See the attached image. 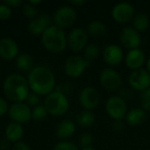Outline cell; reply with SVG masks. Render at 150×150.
<instances>
[{
	"instance_id": "1",
	"label": "cell",
	"mask_w": 150,
	"mask_h": 150,
	"mask_svg": "<svg viewBox=\"0 0 150 150\" xmlns=\"http://www.w3.org/2000/svg\"><path fill=\"white\" fill-rule=\"evenodd\" d=\"M27 82L31 91L37 95H48L54 91L55 78L53 72L45 66H37L28 74Z\"/></svg>"
},
{
	"instance_id": "2",
	"label": "cell",
	"mask_w": 150,
	"mask_h": 150,
	"mask_svg": "<svg viewBox=\"0 0 150 150\" xmlns=\"http://www.w3.org/2000/svg\"><path fill=\"white\" fill-rule=\"evenodd\" d=\"M5 97L15 103L25 100L29 94V85L27 79L19 74H11L8 76L3 85Z\"/></svg>"
},
{
	"instance_id": "3",
	"label": "cell",
	"mask_w": 150,
	"mask_h": 150,
	"mask_svg": "<svg viewBox=\"0 0 150 150\" xmlns=\"http://www.w3.org/2000/svg\"><path fill=\"white\" fill-rule=\"evenodd\" d=\"M41 43L47 51L52 53H61L68 46L63 29L55 25H50L41 34Z\"/></svg>"
},
{
	"instance_id": "4",
	"label": "cell",
	"mask_w": 150,
	"mask_h": 150,
	"mask_svg": "<svg viewBox=\"0 0 150 150\" xmlns=\"http://www.w3.org/2000/svg\"><path fill=\"white\" fill-rule=\"evenodd\" d=\"M44 106L48 114L53 116H62L65 114L69 108V102L62 91H54L48 94L44 100Z\"/></svg>"
},
{
	"instance_id": "5",
	"label": "cell",
	"mask_w": 150,
	"mask_h": 150,
	"mask_svg": "<svg viewBox=\"0 0 150 150\" xmlns=\"http://www.w3.org/2000/svg\"><path fill=\"white\" fill-rule=\"evenodd\" d=\"M107 115L113 120H122L127 113V105L120 96H112L105 105Z\"/></svg>"
},
{
	"instance_id": "6",
	"label": "cell",
	"mask_w": 150,
	"mask_h": 150,
	"mask_svg": "<svg viewBox=\"0 0 150 150\" xmlns=\"http://www.w3.org/2000/svg\"><path fill=\"white\" fill-rule=\"evenodd\" d=\"M91 62L84 59L83 56H69L64 63V71L69 77L77 78L81 76L90 67Z\"/></svg>"
},
{
	"instance_id": "7",
	"label": "cell",
	"mask_w": 150,
	"mask_h": 150,
	"mask_svg": "<svg viewBox=\"0 0 150 150\" xmlns=\"http://www.w3.org/2000/svg\"><path fill=\"white\" fill-rule=\"evenodd\" d=\"M112 19L119 24H126L133 19L135 15V10L133 4L127 2L116 4L111 12Z\"/></svg>"
},
{
	"instance_id": "8",
	"label": "cell",
	"mask_w": 150,
	"mask_h": 150,
	"mask_svg": "<svg viewBox=\"0 0 150 150\" xmlns=\"http://www.w3.org/2000/svg\"><path fill=\"white\" fill-rule=\"evenodd\" d=\"M99 81L102 86L109 91L119 90L122 83V78L120 73L112 68H105L101 71Z\"/></svg>"
},
{
	"instance_id": "9",
	"label": "cell",
	"mask_w": 150,
	"mask_h": 150,
	"mask_svg": "<svg viewBox=\"0 0 150 150\" xmlns=\"http://www.w3.org/2000/svg\"><path fill=\"white\" fill-rule=\"evenodd\" d=\"M76 19V12L73 7L65 5L60 7L54 14V22L56 26L63 29L71 26Z\"/></svg>"
},
{
	"instance_id": "10",
	"label": "cell",
	"mask_w": 150,
	"mask_h": 150,
	"mask_svg": "<svg viewBox=\"0 0 150 150\" xmlns=\"http://www.w3.org/2000/svg\"><path fill=\"white\" fill-rule=\"evenodd\" d=\"M128 83L133 90L142 92L150 87V74L143 68L134 70L128 77Z\"/></svg>"
},
{
	"instance_id": "11",
	"label": "cell",
	"mask_w": 150,
	"mask_h": 150,
	"mask_svg": "<svg viewBox=\"0 0 150 150\" xmlns=\"http://www.w3.org/2000/svg\"><path fill=\"white\" fill-rule=\"evenodd\" d=\"M120 41L121 45L129 50L140 48L142 43V36L133 26L124 27L120 33Z\"/></svg>"
},
{
	"instance_id": "12",
	"label": "cell",
	"mask_w": 150,
	"mask_h": 150,
	"mask_svg": "<svg viewBox=\"0 0 150 150\" xmlns=\"http://www.w3.org/2000/svg\"><path fill=\"white\" fill-rule=\"evenodd\" d=\"M68 46L73 52H80L85 48L88 45V33L87 32L80 27L74 28L69 33L67 38Z\"/></svg>"
},
{
	"instance_id": "13",
	"label": "cell",
	"mask_w": 150,
	"mask_h": 150,
	"mask_svg": "<svg viewBox=\"0 0 150 150\" xmlns=\"http://www.w3.org/2000/svg\"><path fill=\"white\" fill-rule=\"evenodd\" d=\"M78 98L81 106L87 111H91L97 108L100 100L99 93L95 88L91 86L84 87L80 91Z\"/></svg>"
},
{
	"instance_id": "14",
	"label": "cell",
	"mask_w": 150,
	"mask_h": 150,
	"mask_svg": "<svg viewBox=\"0 0 150 150\" xmlns=\"http://www.w3.org/2000/svg\"><path fill=\"white\" fill-rule=\"evenodd\" d=\"M31 112L32 110L30 107L22 102L15 103L11 105L8 109V114L11 120H12L13 122L18 124L28 122L32 119Z\"/></svg>"
},
{
	"instance_id": "15",
	"label": "cell",
	"mask_w": 150,
	"mask_h": 150,
	"mask_svg": "<svg viewBox=\"0 0 150 150\" xmlns=\"http://www.w3.org/2000/svg\"><path fill=\"white\" fill-rule=\"evenodd\" d=\"M103 59L106 64L111 67L120 65L125 59L124 51L122 47L116 44L107 45L103 50Z\"/></svg>"
},
{
	"instance_id": "16",
	"label": "cell",
	"mask_w": 150,
	"mask_h": 150,
	"mask_svg": "<svg viewBox=\"0 0 150 150\" xmlns=\"http://www.w3.org/2000/svg\"><path fill=\"white\" fill-rule=\"evenodd\" d=\"M145 53L140 48L129 50L125 56V63L132 71L142 69L145 63Z\"/></svg>"
},
{
	"instance_id": "17",
	"label": "cell",
	"mask_w": 150,
	"mask_h": 150,
	"mask_svg": "<svg viewBox=\"0 0 150 150\" xmlns=\"http://www.w3.org/2000/svg\"><path fill=\"white\" fill-rule=\"evenodd\" d=\"M51 21L52 18L50 16L47 14H41L29 22L27 29L33 35H40L42 34L51 25Z\"/></svg>"
},
{
	"instance_id": "18",
	"label": "cell",
	"mask_w": 150,
	"mask_h": 150,
	"mask_svg": "<svg viewBox=\"0 0 150 150\" xmlns=\"http://www.w3.org/2000/svg\"><path fill=\"white\" fill-rule=\"evenodd\" d=\"M18 55V46L11 38H4L0 40V56L4 60L11 61Z\"/></svg>"
},
{
	"instance_id": "19",
	"label": "cell",
	"mask_w": 150,
	"mask_h": 150,
	"mask_svg": "<svg viewBox=\"0 0 150 150\" xmlns=\"http://www.w3.org/2000/svg\"><path fill=\"white\" fill-rule=\"evenodd\" d=\"M125 120L126 122L131 127L140 126L147 120V112L142 108H133L127 112Z\"/></svg>"
},
{
	"instance_id": "20",
	"label": "cell",
	"mask_w": 150,
	"mask_h": 150,
	"mask_svg": "<svg viewBox=\"0 0 150 150\" xmlns=\"http://www.w3.org/2000/svg\"><path fill=\"white\" fill-rule=\"evenodd\" d=\"M76 132V124L69 120H65L61 121L56 127L55 134L62 141L69 139Z\"/></svg>"
},
{
	"instance_id": "21",
	"label": "cell",
	"mask_w": 150,
	"mask_h": 150,
	"mask_svg": "<svg viewBox=\"0 0 150 150\" xmlns=\"http://www.w3.org/2000/svg\"><path fill=\"white\" fill-rule=\"evenodd\" d=\"M24 135V128L21 124L11 122L5 127V138L11 142H18Z\"/></svg>"
},
{
	"instance_id": "22",
	"label": "cell",
	"mask_w": 150,
	"mask_h": 150,
	"mask_svg": "<svg viewBox=\"0 0 150 150\" xmlns=\"http://www.w3.org/2000/svg\"><path fill=\"white\" fill-rule=\"evenodd\" d=\"M132 24H133V28H134L137 32L139 33L145 32L149 27V18L144 13L142 12L136 13L132 19Z\"/></svg>"
},
{
	"instance_id": "23",
	"label": "cell",
	"mask_w": 150,
	"mask_h": 150,
	"mask_svg": "<svg viewBox=\"0 0 150 150\" xmlns=\"http://www.w3.org/2000/svg\"><path fill=\"white\" fill-rule=\"evenodd\" d=\"M76 123L79 127L87 128L91 127L96 121V116L91 111L83 110L76 115Z\"/></svg>"
},
{
	"instance_id": "24",
	"label": "cell",
	"mask_w": 150,
	"mask_h": 150,
	"mask_svg": "<svg viewBox=\"0 0 150 150\" xmlns=\"http://www.w3.org/2000/svg\"><path fill=\"white\" fill-rule=\"evenodd\" d=\"M33 58L30 54L23 53L18 55L17 59H16V65L17 68L25 72V73H30L32 71L33 68Z\"/></svg>"
},
{
	"instance_id": "25",
	"label": "cell",
	"mask_w": 150,
	"mask_h": 150,
	"mask_svg": "<svg viewBox=\"0 0 150 150\" xmlns=\"http://www.w3.org/2000/svg\"><path fill=\"white\" fill-rule=\"evenodd\" d=\"M106 33L105 25L100 20H93L87 25V33L94 38H99Z\"/></svg>"
},
{
	"instance_id": "26",
	"label": "cell",
	"mask_w": 150,
	"mask_h": 150,
	"mask_svg": "<svg viewBox=\"0 0 150 150\" xmlns=\"http://www.w3.org/2000/svg\"><path fill=\"white\" fill-rule=\"evenodd\" d=\"M83 51L84 59L90 62L98 59L100 54V48L96 44H88Z\"/></svg>"
},
{
	"instance_id": "27",
	"label": "cell",
	"mask_w": 150,
	"mask_h": 150,
	"mask_svg": "<svg viewBox=\"0 0 150 150\" xmlns=\"http://www.w3.org/2000/svg\"><path fill=\"white\" fill-rule=\"evenodd\" d=\"M47 114H48V112H47L46 107L44 105H40L33 107L31 112L32 119L35 121L43 120L47 116Z\"/></svg>"
},
{
	"instance_id": "28",
	"label": "cell",
	"mask_w": 150,
	"mask_h": 150,
	"mask_svg": "<svg viewBox=\"0 0 150 150\" xmlns=\"http://www.w3.org/2000/svg\"><path fill=\"white\" fill-rule=\"evenodd\" d=\"M140 102L143 110H145L146 112H150V87L142 92Z\"/></svg>"
},
{
	"instance_id": "29",
	"label": "cell",
	"mask_w": 150,
	"mask_h": 150,
	"mask_svg": "<svg viewBox=\"0 0 150 150\" xmlns=\"http://www.w3.org/2000/svg\"><path fill=\"white\" fill-rule=\"evenodd\" d=\"M94 142V136L91 133H85L79 138V145L82 149L92 146Z\"/></svg>"
},
{
	"instance_id": "30",
	"label": "cell",
	"mask_w": 150,
	"mask_h": 150,
	"mask_svg": "<svg viewBox=\"0 0 150 150\" xmlns=\"http://www.w3.org/2000/svg\"><path fill=\"white\" fill-rule=\"evenodd\" d=\"M23 12L25 14V16L26 18H33L37 16V13H38V11L36 9V7L34 5H33L32 4L30 3H27L24 5V8H23Z\"/></svg>"
},
{
	"instance_id": "31",
	"label": "cell",
	"mask_w": 150,
	"mask_h": 150,
	"mask_svg": "<svg viewBox=\"0 0 150 150\" xmlns=\"http://www.w3.org/2000/svg\"><path fill=\"white\" fill-rule=\"evenodd\" d=\"M54 150H79V148L70 142H58L55 146H54Z\"/></svg>"
},
{
	"instance_id": "32",
	"label": "cell",
	"mask_w": 150,
	"mask_h": 150,
	"mask_svg": "<svg viewBox=\"0 0 150 150\" xmlns=\"http://www.w3.org/2000/svg\"><path fill=\"white\" fill-rule=\"evenodd\" d=\"M25 102L26 105L30 107H35L37 105H39L40 103V98H39V95H37L34 92H29V94L27 95L26 98H25Z\"/></svg>"
},
{
	"instance_id": "33",
	"label": "cell",
	"mask_w": 150,
	"mask_h": 150,
	"mask_svg": "<svg viewBox=\"0 0 150 150\" xmlns=\"http://www.w3.org/2000/svg\"><path fill=\"white\" fill-rule=\"evenodd\" d=\"M11 14V8L4 4H0V20H4L9 18Z\"/></svg>"
},
{
	"instance_id": "34",
	"label": "cell",
	"mask_w": 150,
	"mask_h": 150,
	"mask_svg": "<svg viewBox=\"0 0 150 150\" xmlns=\"http://www.w3.org/2000/svg\"><path fill=\"white\" fill-rule=\"evenodd\" d=\"M112 129L115 132H121L124 129V122L122 120H113Z\"/></svg>"
},
{
	"instance_id": "35",
	"label": "cell",
	"mask_w": 150,
	"mask_h": 150,
	"mask_svg": "<svg viewBox=\"0 0 150 150\" xmlns=\"http://www.w3.org/2000/svg\"><path fill=\"white\" fill-rule=\"evenodd\" d=\"M8 109L9 107H8V104L6 100L0 97V116H3L4 114H5L6 112H8Z\"/></svg>"
},
{
	"instance_id": "36",
	"label": "cell",
	"mask_w": 150,
	"mask_h": 150,
	"mask_svg": "<svg viewBox=\"0 0 150 150\" xmlns=\"http://www.w3.org/2000/svg\"><path fill=\"white\" fill-rule=\"evenodd\" d=\"M12 150H31L29 146L27 144H25V142H18L16 143H14Z\"/></svg>"
},
{
	"instance_id": "37",
	"label": "cell",
	"mask_w": 150,
	"mask_h": 150,
	"mask_svg": "<svg viewBox=\"0 0 150 150\" xmlns=\"http://www.w3.org/2000/svg\"><path fill=\"white\" fill-rule=\"evenodd\" d=\"M4 4L8 5L10 8L11 7H18L22 4V1L21 0H5L4 2Z\"/></svg>"
},
{
	"instance_id": "38",
	"label": "cell",
	"mask_w": 150,
	"mask_h": 150,
	"mask_svg": "<svg viewBox=\"0 0 150 150\" xmlns=\"http://www.w3.org/2000/svg\"><path fill=\"white\" fill-rule=\"evenodd\" d=\"M10 141H8L6 138L0 141V150H8L10 148Z\"/></svg>"
},
{
	"instance_id": "39",
	"label": "cell",
	"mask_w": 150,
	"mask_h": 150,
	"mask_svg": "<svg viewBox=\"0 0 150 150\" xmlns=\"http://www.w3.org/2000/svg\"><path fill=\"white\" fill-rule=\"evenodd\" d=\"M70 3L75 6H80V5H83V4H85V0H72V1H70Z\"/></svg>"
},
{
	"instance_id": "40",
	"label": "cell",
	"mask_w": 150,
	"mask_h": 150,
	"mask_svg": "<svg viewBox=\"0 0 150 150\" xmlns=\"http://www.w3.org/2000/svg\"><path fill=\"white\" fill-rule=\"evenodd\" d=\"M146 65H147L146 69L148 70V72L150 74V58L148 60V61H147V64H146Z\"/></svg>"
},
{
	"instance_id": "41",
	"label": "cell",
	"mask_w": 150,
	"mask_h": 150,
	"mask_svg": "<svg viewBox=\"0 0 150 150\" xmlns=\"http://www.w3.org/2000/svg\"><path fill=\"white\" fill-rule=\"evenodd\" d=\"M29 3H30V4H32L33 5H34V6H35V4H40V3H41V1H30Z\"/></svg>"
},
{
	"instance_id": "42",
	"label": "cell",
	"mask_w": 150,
	"mask_h": 150,
	"mask_svg": "<svg viewBox=\"0 0 150 150\" xmlns=\"http://www.w3.org/2000/svg\"><path fill=\"white\" fill-rule=\"evenodd\" d=\"M82 150H96L92 146H90V147H86V148H83L82 149Z\"/></svg>"
}]
</instances>
